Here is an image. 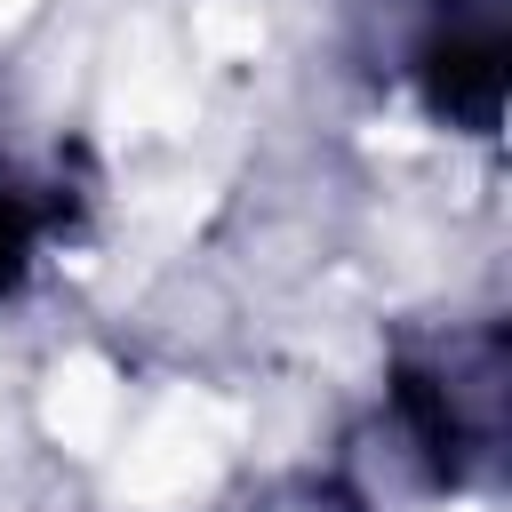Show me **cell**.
<instances>
[{"mask_svg": "<svg viewBox=\"0 0 512 512\" xmlns=\"http://www.w3.org/2000/svg\"><path fill=\"white\" fill-rule=\"evenodd\" d=\"M112 416H120V384H112V368H96V360L56 368V384H48V424H56L64 448H104Z\"/></svg>", "mask_w": 512, "mask_h": 512, "instance_id": "2", "label": "cell"}, {"mask_svg": "<svg viewBox=\"0 0 512 512\" xmlns=\"http://www.w3.org/2000/svg\"><path fill=\"white\" fill-rule=\"evenodd\" d=\"M216 432H224V416H216L208 400H176V408H160V416L144 424V440L128 448L120 488H128V496H184L192 480H208V464H216Z\"/></svg>", "mask_w": 512, "mask_h": 512, "instance_id": "1", "label": "cell"}, {"mask_svg": "<svg viewBox=\"0 0 512 512\" xmlns=\"http://www.w3.org/2000/svg\"><path fill=\"white\" fill-rule=\"evenodd\" d=\"M16 8H24V0H0V16H16Z\"/></svg>", "mask_w": 512, "mask_h": 512, "instance_id": "3", "label": "cell"}]
</instances>
